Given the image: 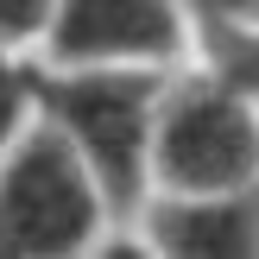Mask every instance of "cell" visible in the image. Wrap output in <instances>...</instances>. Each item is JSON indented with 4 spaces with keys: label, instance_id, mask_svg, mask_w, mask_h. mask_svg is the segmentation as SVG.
Masks as SVG:
<instances>
[{
    "label": "cell",
    "instance_id": "cell-6",
    "mask_svg": "<svg viewBox=\"0 0 259 259\" xmlns=\"http://www.w3.org/2000/svg\"><path fill=\"white\" fill-rule=\"evenodd\" d=\"M196 38H202V63L259 101V25H209Z\"/></svg>",
    "mask_w": 259,
    "mask_h": 259
},
{
    "label": "cell",
    "instance_id": "cell-1",
    "mask_svg": "<svg viewBox=\"0 0 259 259\" xmlns=\"http://www.w3.org/2000/svg\"><path fill=\"white\" fill-rule=\"evenodd\" d=\"M171 82L164 63H45L32 57V101L108 196L114 228H133L152 196V120Z\"/></svg>",
    "mask_w": 259,
    "mask_h": 259
},
{
    "label": "cell",
    "instance_id": "cell-5",
    "mask_svg": "<svg viewBox=\"0 0 259 259\" xmlns=\"http://www.w3.org/2000/svg\"><path fill=\"white\" fill-rule=\"evenodd\" d=\"M133 234L158 259H259V184L240 190H152Z\"/></svg>",
    "mask_w": 259,
    "mask_h": 259
},
{
    "label": "cell",
    "instance_id": "cell-9",
    "mask_svg": "<svg viewBox=\"0 0 259 259\" xmlns=\"http://www.w3.org/2000/svg\"><path fill=\"white\" fill-rule=\"evenodd\" d=\"M190 25L209 32V25H259V0H184Z\"/></svg>",
    "mask_w": 259,
    "mask_h": 259
},
{
    "label": "cell",
    "instance_id": "cell-4",
    "mask_svg": "<svg viewBox=\"0 0 259 259\" xmlns=\"http://www.w3.org/2000/svg\"><path fill=\"white\" fill-rule=\"evenodd\" d=\"M196 38L184 0H57L38 32L45 63H164L177 70Z\"/></svg>",
    "mask_w": 259,
    "mask_h": 259
},
{
    "label": "cell",
    "instance_id": "cell-2",
    "mask_svg": "<svg viewBox=\"0 0 259 259\" xmlns=\"http://www.w3.org/2000/svg\"><path fill=\"white\" fill-rule=\"evenodd\" d=\"M114 215L70 133L32 114L0 152V259H76L108 240Z\"/></svg>",
    "mask_w": 259,
    "mask_h": 259
},
{
    "label": "cell",
    "instance_id": "cell-3",
    "mask_svg": "<svg viewBox=\"0 0 259 259\" xmlns=\"http://www.w3.org/2000/svg\"><path fill=\"white\" fill-rule=\"evenodd\" d=\"M259 184V101L222 70L171 76L152 120V190H240Z\"/></svg>",
    "mask_w": 259,
    "mask_h": 259
},
{
    "label": "cell",
    "instance_id": "cell-7",
    "mask_svg": "<svg viewBox=\"0 0 259 259\" xmlns=\"http://www.w3.org/2000/svg\"><path fill=\"white\" fill-rule=\"evenodd\" d=\"M32 114H38V101H32V51L0 38V152L13 146V133Z\"/></svg>",
    "mask_w": 259,
    "mask_h": 259
},
{
    "label": "cell",
    "instance_id": "cell-8",
    "mask_svg": "<svg viewBox=\"0 0 259 259\" xmlns=\"http://www.w3.org/2000/svg\"><path fill=\"white\" fill-rule=\"evenodd\" d=\"M51 7H57V0H0V38L19 45V51H32L38 32H45V19H51Z\"/></svg>",
    "mask_w": 259,
    "mask_h": 259
}]
</instances>
